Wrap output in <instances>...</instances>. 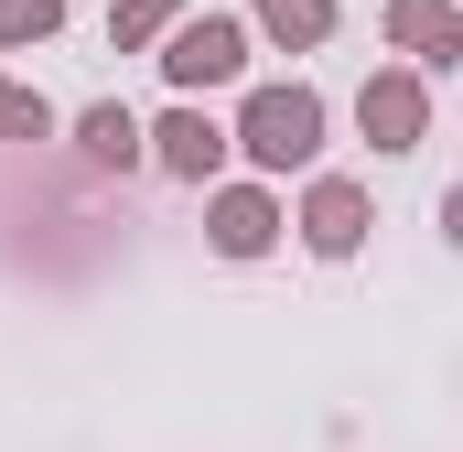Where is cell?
Listing matches in <instances>:
<instances>
[{
    "mask_svg": "<svg viewBox=\"0 0 463 452\" xmlns=\"http://www.w3.org/2000/svg\"><path fill=\"white\" fill-rule=\"evenodd\" d=\"M22 129L43 140V98H33V87H0V140H22Z\"/></svg>",
    "mask_w": 463,
    "mask_h": 452,
    "instance_id": "obj_11",
    "label": "cell"
},
{
    "mask_svg": "<svg viewBox=\"0 0 463 452\" xmlns=\"http://www.w3.org/2000/svg\"><path fill=\"white\" fill-rule=\"evenodd\" d=\"M366 140H377V151H410V140H420V87H410V76H377V87H366Z\"/></svg>",
    "mask_w": 463,
    "mask_h": 452,
    "instance_id": "obj_4",
    "label": "cell"
},
{
    "mask_svg": "<svg viewBox=\"0 0 463 452\" xmlns=\"http://www.w3.org/2000/svg\"><path fill=\"white\" fill-rule=\"evenodd\" d=\"M65 0H0V43H43Z\"/></svg>",
    "mask_w": 463,
    "mask_h": 452,
    "instance_id": "obj_10",
    "label": "cell"
},
{
    "mask_svg": "<svg viewBox=\"0 0 463 452\" xmlns=\"http://www.w3.org/2000/svg\"><path fill=\"white\" fill-rule=\"evenodd\" d=\"M399 43L431 54V65H453V11L442 0H399Z\"/></svg>",
    "mask_w": 463,
    "mask_h": 452,
    "instance_id": "obj_8",
    "label": "cell"
},
{
    "mask_svg": "<svg viewBox=\"0 0 463 452\" xmlns=\"http://www.w3.org/2000/svg\"><path fill=\"white\" fill-rule=\"evenodd\" d=\"M162 162H173L184 184H205V173L227 162V129H216L205 108H173V118H162Z\"/></svg>",
    "mask_w": 463,
    "mask_h": 452,
    "instance_id": "obj_3",
    "label": "cell"
},
{
    "mask_svg": "<svg viewBox=\"0 0 463 452\" xmlns=\"http://www.w3.org/2000/svg\"><path fill=\"white\" fill-rule=\"evenodd\" d=\"M76 140H87V162H118V173L140 162V118H129V108H87V129H76Z\"/></svg>",
    "mask_w": 463,
    "mask_h": 452,
    "instance_id": "obj_7",
    "label": "cell"
},
{
    "mask_svg": "<svg viewBox=\"0 0 463 452\" xmlns=\"http://www.w3.org/2000/svg\"><path fill=\"white\" fill-rule=\"evenodd\" d=\"M355 237H366V194H355V184H313V248L345 259Z\"/></svg>",
    "mask_w": 463,
    "mask_h": 452,
    "instance_id": "obj_5",
    "label": "cell"
},
{
    "mask_svg": "<svg viewBox=\"0 0 463 452\" xmlns=\"http://www.w3.org/2000/svg\"><path fill=\"white\" fill-rule=\"evenodd\" d=\"M269 194H227V205H216V248H227V259H259V248H269Z\"/></svg>",
    "mask_w": 463,
    "mask_h": 452,
    "instance_id": "obj_6",
    "label": "cell"
},
{
    "mask_svg": "<svg viewBox=\"0 0 463 452\" xmlns=\"http://www.w3.org/2000/svg\"><path fill=\"white\" fill-rule=\"evenodd\" d=\"M162 65H173V87H227L237 65H248V33L237 22H184Z\"/></svg>",
    "mask_w": 463,
    "mask_h": 452,
    "instance_id": "obj_2",
    "label": "cell"
},
{
    "mask_svg": "<svg viewBox=\"0 0 463 452\" xmlns=\"http://www.w3.org/2000/svg\"><path fill=\"white\" fill-rule=\"evenodd\" d=\"M259 22H269L280 43H313V33L335 22V0H259Z\"/></svg>",
    "mask_w": 463,
    "mask_h": 452,
    "instance_id": "obj_9",
    "label": "cell"
},
{
    "mask_svg": "<svg viewBox=\"0 0 463 452\" xmlns=\"http://www.w3.org/2000/svg\"><path fill=\"white\" fill-rule=\"evenodd\" d=\"M269 173H291V162H313V140H324V108L302 98V87H259L248 98V129H237Z\"/></svg>",
    "mask_w": 463,
    "mask_h": 452,
    "instance_id": "obj_1",
    "label": "cell"
},
{
    "mask_svg": "<svg viewBox=\"0 0 463 452\" xmlns=\"http://www.w3.org/2000/svg\"><path fill=\"white\" fill-rule=\"evenodd\" d=\"M162 22H173V0H129V11H118V43H151Z\"/></svg>",
    "mask_w": 463,
    "mask_h": 452,
    "instance_id": "obj_12",
    "label": "cell"
}]
</instances>
